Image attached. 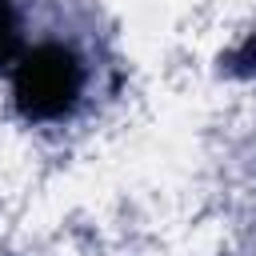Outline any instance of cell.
Masks as SVG:
<instances>
[{
  "instance_id": "2",
  "label": "cell",
  "mask_w": 256,
  "mask_h": 256,
  "mask_svg": "<svg viewBox=\"0 0 256 256\" xmlns=\"http://www.w3.org/2000/svg\"><path fill=\"white\" fill-rule=\"evenodd\" d=\"M20 60V24L8 0H0V64Z\"/></svg>"
},
{
  "instance_id": "3",
  "label": "cell",
  "mask_w": 256,
  "mask_h": 256,
  "mask_svg": "<svg viewBox=\"0 0 256 256\" xmlns=\"http://www.w3.org/2000/svg\"><path fill=\"white\" fill-rule=\"evenodd\" d=\"M240 64H248V68H256V36L244 44V52H240Z\"/></svg>"
},
{
  "instance_id": "1",
  "label": "cell",
  "mask_w": 256,
  "mask_h": 256,
  "mask_svg": "<svg viewBox=\"0 0 256 256\" xmlns=\"http://www.w3.org/2000/svg\"><path fill=\"white\" fill-rule=\"evenodd\" d=\"M84 88L80 60L60 44H40L32 52H20L12 72V96L16 108L28 120H60L76 108Z\"/></svg>"
}]
</instances>
